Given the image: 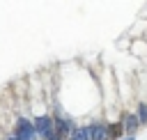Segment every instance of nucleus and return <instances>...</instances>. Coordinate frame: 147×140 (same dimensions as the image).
I'll return each instance as SVG.
<instances>
[{
    "instance_id": "obj_1",
    "label": "nucleus",
    "mask_w": 147,
    "mask_h": 140,
    "mask_svg": "<svg viewBox=\"0 0 147 140\" xmlns=\"http://www.w3.org/2000/svg\"><path fill=\"white\" fill-rule=\"evenodd\" d=\"M87 131H90V140H110L108 124H103V122H92V124H87Z\"/></svg>"
},
{
    "instance_id": "obj_2",
    "label": "nucleus",
    "mask_w": 147,
    "mask_h": 140,
    "mask_svg": "<svg viewBox=\"0 0 147 140\" xmlns=\"http://www.w3.org/2000/svg\"><path fill=\"white\" fill-rule=\"evenodd\" d=\"M34 124L32 122H28V119H18V124H16V140H34Z\"/></svg>"
},
{
    "instance_id": "obj_3",
    "label": "nucleus",
    "mask_w": 147,
    "mask_h": 140,
    "mask_svg": "<svg viewBox=\"0 0 147 140\" xmlns=\"http://www.w3.org/2000/svg\"><path fill=\"white\" fill-rule=\"evenodd\" d=\"M138 126H140V119H138V115H131V112H126V115L122 117V129H124L129 135H133Z\"/></svg>"
},
{
    "instance_id": "obj_4",
    "label": "nucleus",
    "mask_w": 147,
    "mask_h": 140,
    "mask_svg": "<svg viewBox=\"0 0 147 140\" xmlns=\"http://www.w3.org/2000/svg\"><path fill=\"white\" fill-rule=\"evenodd\" d=\"M69 140H90V131H87V126H76V129L71 131Z\"/></svg>"
},
{
    "instance_id": "obj_5",
    "label": "nucleus",
    "mask_w": 147,
    "mask_h": 140,
    "mask_svg": "<svg viewBox=\"0 0 147 140\" xmlns=\"http://www.w3.org/2000/svg\"><path fill=\"white\" fill-rule=\"evenodd\" d=\"M7 140H16V138H7Z\"/></svg>"
}]
</instances>
